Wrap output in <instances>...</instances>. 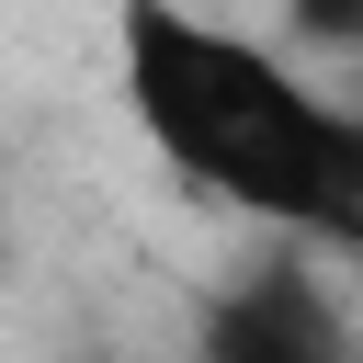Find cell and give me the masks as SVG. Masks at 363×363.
Instances as JSON below:
<instances>
[{
    "label": "cell",
    "instance_id": "6da1fadb",
    "mask_svg": "<svg viewBox=\"0 0 363 363\" xmlns=\"http://www.w3.org/2000/svg\"><path fill=\"white\" fill-rule=\"evenodd\" d=\"M125 91L193 182H216L250 216L363 261V125L329 113L295 68L147 0V11H125Z\"/></svg>",
    "mask_w": 363,
    "mask_h": 363
},
{
    "label": "cell",
    "instance_id": "7a4b0ae2",
    "mask_svg": "<svg viewBox=\"0 0 363 363\" xmlns=\"http://www.w3.org/2000/svg\"><path fill=\"white\" fill-rule=\"evenodd\" d=\"M193 363H352V329L295 261H272V272H238L227 295H204Z\"/></svg>",
    "mask_w": 363,
    "mask_h": 363
},
{
    "label": "cell",
    "instance_id": "3957f363",
    "mask_svg": "<svg viewBox=\"0 0 363 363\" xmlns=\"http://www.w3.org/2000/svg\"><path fill=\"white\" fill-rule=\"evenodd\" d=\"M295 34H306V45H363V11H352V0H306Z\"/></svg>",
    "mask_w": 363,
    "mask_h": 363
}]
</instances>
